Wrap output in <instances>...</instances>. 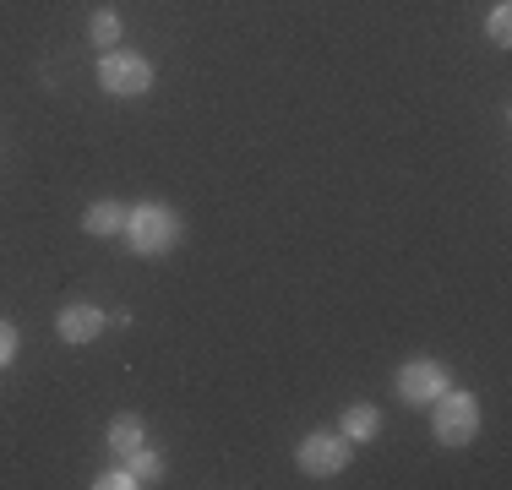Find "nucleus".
<instances>
[{
	"label": "nucleus",
	"instance_id": "nucleus-10",
	"mask_svg": "<svg viewBox=\"0 0 512 490\" xmlns=\"http://www.w3.org/2000/svg\"><path fill=\"white\" fill-rule=\"evenodd\" d=\"M126 469H131V480H137V485H153L158 474H164V458H158V452H148V447H137V452L126 458Z\"/></svg>",
	"mask_w": 512,
	"mask_h": 490
},
{
	"label": "nucleus",
	"instance_id": "nucleus-2",
	"mask_svg": "<svg viewBox=\"0 0 512 490\" xmlns=\"http://www.w3.org/2000/svg\"><path fill=\"white\" fill-rule=\"evenodd\" d=\"M99 88L115 98H142L153 88V66L142 55H126V49H104L99 60Z\"/></svg>",
	"mask_w": 512,
	"mask_h": 490
},
{
	"label": "nucleus",
	"instance_id": "nucleus-14",
	"mask_svg": "<svg viewBox=\"0 0 512 490\" xmlns=\"http://www.w3.org/2000/svg\"><path fill=\"white\" fill-rule=\"evenodd\" d=\"M99 490H131L137 480H131V469H115V474H104V480H93Z\"/></svg>",
	"mask_w": 512,
	"mask_h": 490
},
{
	"label": "nucleus",
	"instance_id": "nucleus-5",
	"mask_svg": "<svg viewBox=\"0 0 512 490\" xmlns=\"http://www.w3.org/2000/svg\"><path fill=\"white\" fill-rule=\"evenodd\" d=\"M447 387H453V376H447V365H436V360H409L404 371H398V398L414 403V409H431Z\"/></svg>",
	"mask_w": 512,
	"mask_h": 490
},
{
	"label": "nucleus",
	"instance_id": "nucleus-4",
	"mask_svg": "<svg viewBox=\"0 0 512 490\" xmlns=\"http://www.w3.org/2000/svg\"><path fill=\"white\" fill-rule=\"evenodd\" d=\"M295 463L311 474V480H333V474L349 463V441L338 436V431H311V436L295 447Z\"/></svg>",
	"mask_w": 512,
	"mask_h": 490
},
{
	"label": "nucleus",
	"instance_id": "nucleus-1",
	"mask_svg": "<svg viewBox=\"0 0 512 490\" xmlns=\"http://www.w3.org/2000/svg\"><path fill=\"white\" fill-rule=\"evenodd\" d=\"M120 235L131 240L137 256H164V251L180 245L186 224H180V213L164 207V202H137V207H126V229H120Z\"/></svg>",
	"mask_w": 512,
	"mask_h": 490
},
{
	"label": "nucleus",
	"instance_id": "nucleus-13",
	"mask_svg": "<svg viewBox=\"0 0 512 490\" xmlns=\"http://www.w3.org/2000/svg\"><path fill=\"white\" fill-rule=\"evenodd\" d=\"M11 360H17V327H11V322H0V371H6Z\"/></svg>",
	"mask_w": 512,
	"mask_h": 490
},
{
	"label": "nucleus",
	"instance_id": "nucleus-11",
	"mask_svg": "<svg viewBox=\"0 0 512 490\" xmlns=\"http://www.w3.org/2000/svg\"><path fill=\"white\" fill-rule=\"evenodd\" d=\"M88 39L93 44H120V17H115V11H93V22H88Z\"/></svg>",
	"mask_w": 512,
	"mask_h": 490
},
{
	"label": "nucleus",
	"instance_id": "nucleus-9",
	"mask_svg": "<svg viewBox=\"0 0 512 490\" xmlns=\"http://www.w3.org/2000/svg\"><path fill=\"white\" fill-rule=\"evenodd\" d=\"M142 436H148V431H142L137 414H115V420H109V447H115L120 458H131V452L142 447Z\"/></svg>",
	"mask_w": 512,
	"mask_h": 490
},
{
	"label": "nucleus",
	"instance_id": "nucleus-6",
	"mask_svg": "<svg viewBox=\"0 0 512 490\" xmlns=\"http://www.w3.org/2000/svg\"><path fill=\"white\" fill-rule=\"evenodd\" d=\"M104 322L109 316L99 311V305H88V300H77V305H66V311H60V322H55V333L66 338V343H93L104 333Z\"/></svg>",
	"mask_w": 512,
	"mask_h": 490
},
{
	"label": "nucleus",
	"instance_id": "nucleus-8",
	"mask_svg": "<svg viewBox=\"0 0 512 490\" xmlns=\"http://www.w3.org/2000/svg\"><path fill=\"white\" fill-rule=\"evenodd\" d=\"M82 229H88V235H120V229H126V202H93L88 213H82Z\"/></svg>",
	"mask_w": 512,
	"mask_h": 490
},
{
	"label": "nucleus",
	"instance_id": "nucleus-12",
	"mask_svg": "<svg viewBox=\"0 0 512 490\" xmlns=\"http://www.w3.org/2000/svg\"><path fill=\"white\" fill-rule=\"evenodd\" d=\"M485 33H491V44H507L512 39V11H491V22H485Z\"/></svg>",
	"mask_w": 512,
	"mask_h": 490
},
{
	"label": "nucleus",
	"instance_id": "nucleus-3",
	"mask_svg": "<svg viewBox=\"0 0 512 490\" xmlns=\"http://www.w3.org/2000/svg\"><path fill=\"white\" fill-rule=\"evenodd\" d=\"M431 409H436V441H442V447H463V441H474V431H480V403H474L469 392L447 387Z\"/></svg>",
	"mask_w": 512,
	"mask_h": 490
},
{
	"label": "nucleus",
	"instance_id": "nucleus-7",
	"mask_svg": "<svg viewBox=\"0 0 512 490\" xmlns=\"http://www.w3.org/2000/svg\"><path fill=\"white\" fill-rule=\"evenodd\" d=\"M376 431H382V409L376 403H349L344 420H338V436L344 441H371Z\"/></svg>",
	"mask_w": 512,
	"mask_h": 490
}]
</instances>
